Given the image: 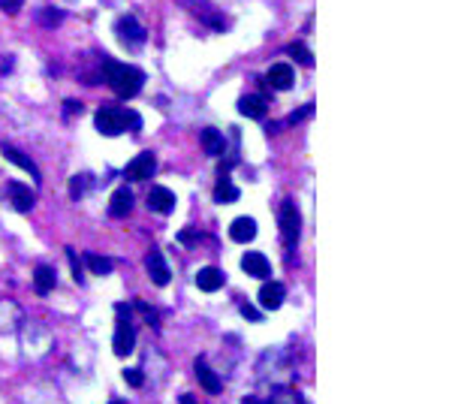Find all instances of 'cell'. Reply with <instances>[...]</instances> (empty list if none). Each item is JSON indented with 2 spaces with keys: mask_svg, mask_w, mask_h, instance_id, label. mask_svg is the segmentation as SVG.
I'll return each mask as SVG.
<instances>
[{
  "mask_svg": "<svg viewBox=\"0 0 452 404\" xmlns=\"http://www.w3.org/2000/svg\"><path fill=\"white\" fill-rule=\"evenodd\" d=\"M6 194H9V202H13L16 211H30L33 202H37V196L30 194V187H25L21 182H9L6 184Z\"/></svg>",
  "mask_w": 452,
  "mask_h": 404,
  "instance_id": "cell-12",
  "label": "cell"
},
{
  "mask_svg": "<svg viewBox=\"0 0 452 404\" xmlns=\"http://www.w3.org/2000/svg\"><path fill=\"white\" fill-rule=\"evenodd\" d=\"M33 290H37L40 296L54 290V268L52 266H37V272H33Z\"/></svg>",
  "mask_w": 452,
  "mask_h": 404,
  "instance_id": "cell-21",
  "label": "cell"
},
{
  "mask_svg": "<svg viewBox=\"0 0 452 404\" xmlns=\"http://www.w3.org/2000/svg\"><path fill=\"white\" fill-rule=\"evenodd\" d=\"M194 239H196V235L190 232V230H184V232H181V242H194Z\"/></svg>",
  "mask_w": 452,
  "mask_h": 404,
  "instance_id": "cell-36",
  "label": "cell"
},
{
  "mask_svg": "<svg viewBox=\"0 0 452 404\" xmlns=\"http://www.w3.org/2000/svg\"><path fill=\"white\" fill-rule=\"evenodd\" d=\"M287 52H290L292 58H296L302 66H314V54H311L308 49H304L302 42H290V49H287Z\"/></svg>",
  "mask_w": 452,
  "mask_h": 404,
  "instance_id": "cell-26",
  "label": "cell"
},
{
  "mask_svg": "<svg viewBox=\"0 0 452 404\" xmlns=\"http://www.w3.org/2000/svg\"><path fill=\"white\" fill-rule=\"evenodd\" d=\"M199 139H202V148H206L208 157H220L223 148H226V142H223V133H218L214 127H206L199 133Z\"/></svg>",
  "mask_w": 452,
  "mask_h": 404,
  "instance_id": "cell-20",
  "label": "cell"
},
{
  "mask_svg": "<svg viewBox=\"0 0 452 404\" xmlns=\"http://www.w3.org/2000/svg\"><path fill=\"white\" fill-rule=\"evenodd\" d=\"M157 170V160L151 151H142L136 154L133 160L127 163V170H124V178H130V182H145V178H151Z\"/></svg>",
  "mask_w": 452,
  "mask_h": 404,
  "instance_id": "cell-6",
  "label": "cell"
},
{
  "mask_svg": "<svg viewBox=\"0 0 452 404\" xmlns=\"http://www.w3.org/2000/svg\"><path fill=\"white\" fill-rule=\"evenodd\" d=\"M239 311H242V317H244V320H251V323H259V320H263V317H259V311H256L254 305H247V302H242Z\"/></svg>",
  "mask_w": 452,
  "mask_h": 404,
  "instance_id": "cell-29",
  "label": "cell"
},
{
  "mask_svg": "<svg viewBox=\"0 0 452 404\" xmlns=\"http://www.w3.org/2000/svg\"><path fill=\"white\" fill-rule=\"evenodd\" d=\"M130 208H133V194L127 187H121L112 194V202H109V215L112 218H127L130 215Z\"/></svg>",
  "mask_w": 452,
  "mask_h": 404,
  "instance_id": "cell-19",
  "label": "cell"
},
{
  "mask_svg": "<svg viewBox=\"0 0 452 404\" xmlns=\"http://www.w3.org/2000/svg\"><path fill=\"white\" fill-rule=\"evenodd\" d=\"M9 70H13V54H6V58L0 61V73H9Z\"/></svg>",
  "mask_w": 452,
  "mask_h": 404,
  "instance_id": "cell-34",
  "label": "cell"
},
{
  "mask_svg": "<svg viewBox=\"0 0 452 404\" xmlns=\"http://www.w3.org/2000/svg\"><path fill=\"white\" fill-rule=\"evenodd\" d=\"M103 78L109 82L112 91H115L118 97H124V100L139 94L142 82H145L142 70H136V66H130V64H121V61H112V58L103 61Z\"/></svg>",
  "mask_w": 452,
  "mask_h": 404,
  "instance_id": "cell-1",
  "label": "cell"
},
{
  "mask_svg": "<svg viewBox=\"0 0 452 404\" xmlns=\"http://www.w3.org/2000/svg\"><path fill=\"white\" fill-rule=\"evenodd\" d=\"M21 323V311L16 302H0V332H16Z\"/></svg>",
  "mask_w": 452,
  "mask_h": 404,
  "instance_id": "cell-18",
  "label": "cell"
},
{
  "mask_svg": "<svg viewBox=\"0 0 452 404\" xmlns=\"http://www.w3.org/2000/svg\"><path fill=\"white\" fill-rule=\"evenodd\" d=\"M239 112L247 118H254V121H263L266 112H268V103H266V97H259V94H247V97L239 100Z\"/></svg>",
  "mask_w": 452,
  "mask_h": 404,
  "instance_id": "cell-14",
  "label": "cell"
},
{
  "mask_svg": "<svg viewBox=\"0 0 452 404\" xmlns=\"http://www.w3.org/2000/svg\"><path fill=\"white\" fill-rule=\"evenodd\" d=\"M242 404H275V401H266V398H256V396H247Z\"/></svg>",
  "mask_w": 452,
  "mask_h": 404,
  "instance_id": "cell-35",
  "label": "cell"
},
{
  "mask_svg": "<svg viewBox=\"0 0 452 404\" xmlns=\"http://www.w3.org/2000/svg\"><path fill=\"white\" fill-rule=\"evenodd\" d=\"M230 239L239 242V244H247L256 239V220L254 218H235L232 227H230Z\"/></svg>",
  "mask_w": 452,
  "mask_h": 404,
  "instance_id": "cell-15",
  "label": "cell"
},
{
  "mask_svg": "<svg viewBox=\"0 0 452 404\" xmlns=\"http://www.w3.org/2000/svg\"><path fill=\"white\" fill-rule=\"evenodd\" d=\"M278 227H280V242L287 248H296L299 235H302V215H299V206L292 199H284L278 208Z\"/></svg>",
  "mask_w": 452,
  "mask_h": 404,
  "instance_id": "cell-4",
  "label": "cell"
},
{
  "mask_svg": "<svg viewBox=\"0 0 452 404\" xmlns=\"http://www.w3.org/2000/svg\"><path fill=\"white\" fill-rule=\"evenodd\" d=\"M94 124L97 130L103 133V136H121L124 130H133V133H139L142 130V118L136 115V112L130 109H115V106H100L97 109V115H94Z\"/></svg>",
  "mask_w": 452,
  "mask_h": 404,
  "instance_id": "cell-2",
  "label": "cell"
},
{
  "mask_svg": "<svg viewBox=\"0 0 452 404\" xmlns=\"http://www.w3.org/2000/svg\"><path fill=\"white\" fill-rule=\"evenodd\" d=\"M0 151H4V157H6V160L9 163H16V166H21V170H25V172H30V178H33V182H40V166L37 163H33L30 160V157H25V154H21L18 148H13V145H4V148H0Z\"/></svg>",
  "mask_w": 452,
  "mask_h": 404,
  "instance_id": "cell-16",
  "label": "cell"
},
{
  "mask_svg": "<svg viewBox=\"0 0 452 404\" xmlns=\"http://www.w3.org/2000/svg\"><path fill=\"white\" fill-rule=\"evenodd\" d=\"M181 404H196L194 396H181Z\"/></svg>",
  "mask_w": 452,
  "mask_h": 404,
  "instance_id": "cell-37",
  "label": "cell"
},
{
  "mask_svg": "<svg viewBox=\"0 0 452 404\" xmlns=\"http://www.w3.org/2000/svg\"><path fill=\"white\" fill-rule=\"evenodd\" d=\"M148 208L157 211V215H169V211L175 208V194L169 187H151L148 190Z\"/></svg>",
  "mask_w": 452,
  "mask_h": 404,
  "instance_id": "cell-8",
  "label": "cell"
},
{
  "mask_svg": "<svg viewBox=\"0 0 452 404\" xmlns=\"http://www.w3.org/2000/svg\"><path fill=\"white\" fill-rule=\"evenodd\" d=\"M76 112H82V103H76V100H66V103H64V115L70 118V115H76Z\"/></svg>",
  "mask_w": 452,
  "mask_h": 404,
  "instance_id": "cell-33",
  "label": "cell"
},
{
  "mask_svg": "<svg viewBox=\"0 0 452 404\" xmlns=\"http://www.w3.org/2000/svg\"><path fill=\"white\" fill-rule=\"evenodd\" d=\"M115 338H112V347H115V356H130L136 350V326H133V317H130V308L118 302L115 305Z\"/></svg>",
  "mask_w": 452,
  "mask_h": 404,
  "instance_id": "cell-3",
  "label": "cell"
},
{
  "mask_svg": "<svg viewBox=\"0 0 452 404\" xmlns=\"http://www.w3.org/2000/svg\"><path fill=\"white\" fill-rule=\"evenodd\" d=\"M112 404H121V401H112Z\"/></svg>",
  "mask_w": 452,
  "mask_h": 404,
  "instance_id": "cell-38",
  "label": "cell"
},
{
  "mask_svg": "<svg viewBox=\"0 0 452 404\" xmlns=\"http://www.w3.org/2000/svg\"><path fill=\"white\" fill-rule=\"evenodd\" d=\"M40 25H45V28H54V25H61L64 21V13L61 9H52V6H45V9H40Z\"/></svg>",
  "mask_w": 452,
  "mask_h": 404,
  "instance_id": "cell-25",
  "label": "cell"
},
{
  "mask_svg": "<svg viewBox=\"0 0 452 404\" xmlns=\"http://www.w3.org/2000/svg\"><path fill=\"white\" fill-rule=\"evenodd\" d=\"M194 372H196V380H199V384H202V389H206V392H211V396H214V392H220V377L218 374H214L211 372V368H208V362H206V359H196V365H194Z\"/></svg>",
  "mask_w": 452,
  "mask_h": 404,
  "instance_id": "cell-17",
  "label": "cell"
},
{
  "mask_svg": "<svg viewBox=\"0 0 452 404\" xmlns=\"http://www.w3.org/2000/svg\"><path fill=\"white\" fill-rule=\"evenodd\" d=\"M21 4H25V0H0V9L9 13V16H16L18 9H21Z\"/></svg>",
  "mask_w": 452,
  "mask_h": 404,
  "instance_id": "cell-31",
  "label": "cell"
},
{
  "mask_svg": "<svg viewBox=\"0 0 452 404\" xmlns=\"http://www.w3.org/2000/svg\"><path fill=\"white\" fill-rule=\"evenodd\" d=\"M284 296H287L284 284H278V280H266L263 290H259V305H263L266 311H278L280 305H284Z\"/></svg>",
  "mask_w": 452,
  "mask_h": 404,
  "instance_id": "cell-7",
  "label": "cell"
},
{
  "mask_svg": "<svg viewBox=\"0 0 452 404\" xmlns=\"http://www.w3.org/2000/svg\"><path fill=\"white\" fill-rule=\"evenodd\" d=\"M66 260H70V266H73V278H76V284H82V266H78V256H76V251H73V248H66Z\"/></svg>",
  "mask_w": 452,
  "mask_h": 404,
  "instance_id": "cell-28",
  "label": "cell"
},
{
  "mask_svg": "<svg viewBox=\"0 0 452 404\" xmlns=\"http://www.w3.org/2000/svg\"><path fill=\"white\" fill-rule=\"evenodd\" d=\"M308 115H314V103H308V106L299 109V112H292V115H290V124H299V121H304Z\"/></svg>",
  "mask_w": 452,
  "mask_h": 404,
  "instance_id": "cell-30",
  "label": "cell"
},
{
  "mask_svg": "<svg viewBox=\"0 0 452 404\" xmlns=\"http://www.w3.org/2000/svg\"><path fill=\"white\" fill-rule=\"evenodd\" d=\"M136 308H139V311L145 314V317H148V323H151V326H157V311H154L151 305H145V302H136Z\"/></svg>",
  "mask_w": 452,
  "mask_h": 404,
  "instance_id": "cell-32",
  "label": "cell"
},
{
  "mask_svg": "<svg viewBox=\"0 0 452 404\" xmlns=\"http://www.w3.org/2000/svg\"><path fill=\"white\" fill-rule=\"evenodd\" d=\"M85 263L94 275H112V268H115V263L109 256H100V254H85Z\"/></svg>",
  "mask_w": 452,
  "mask_h": 404,
  "instance_id": "cell-23",
  "label": "cell"
},
{
  "mask_svg": "<svg viewBox=\"0 0 452 404\" xmlns=\"http://www.w3.org/2000/svg\"><path fill=\"white\" fill-rule=\"evenodd\" d=\"M214 199H218V202H235V199H239V187H235L226 175H220L218 187H214Z\"/></svg>",
  "mask_w": 452,
  "mask_h": 404,
  "instance_id": "cell-22",
  "label": "cell"
},
{
  "mask_svg": "<svg viewBox=\"0 0 452 404\" xmlns=\"http://www.w3.org/2000/svg\"><path fill=\"white\" fill-rule=\"evenodd\" d=\"M90 184H94V178H90L88 172H82V175H73V182H70V194H73L76 199H78V196H85Z\"/></svg>",
  "mask_w": 452,
  "mask_h": 404,
  "instance_id": "cell-24",
  "label": "cell"
},
{
  "mask_svg": "<svg viewBox=\"0 0 452 404\" xmlns=\"http://www.w3.org/2000/svg\"><path fill=\"white\" fill-rule=\"evenodd\" d=\"M242 268L251 278H259V280H266L268 275H271V266H268V260L259 251H247L244 256H242Z\"/></svg>",
  "mask_w": 452,
  "mask_h": 404,
  "instance_id": "cell-10",
  "label": "cell"
},
{
  "mask_svg": "<svg viewBox=\"0 0 452 404\" xmlns=\"http://www.w3.org/2000/svg\"><path fill=\"white\" fill-rule=\"evenodd\" d=\"M223 284H226V275L220 272V268L206 266V268H199V272H196V287L206 290V293H218Z\"/></svg>",
  "mask_w": 452,
  "mask_h": 404,
  "instance_id": "cell-13",
  "label": "cell"
},
{
  "mask_svg": "<svg viewBox=\"0 0 452 404\" xmlns=\"http://www.w3.org/2000/svg\"><path fill=\"white\" fill-rule=\"evenodd\" d=\"M115 33H118V40H121L127 49H142L145 40H148V30H145L139 21H136V16H121V18L115 21Z\"/></svg>",
  "mask_w": 452,
  "mask_h": 404,
  "instance_id": "cell-5",
  "label": "cell"
},
{
  "mask_svg": "<svg viewBox=\"0 0 452 404\" xmlns=\"http://www.w3.org/2000/svg\"><path fill=\"white\" fill-rule=\"evenodd\" d=\"M145 268H148V275H151V280L157 287L169 284V266H166L160 251H148V256H145Z\"/></svg>",
  "mask_w": 452,
  "mask_h": 404,
  "instance_id": "cell-11",
  "label": "cell"
},
{
  "mask_svg": "<svg viewBox=\"0 0 452 404\" xmlns=\"http://www.w3.org/2000/svg\"><path fill=\"white\" fill-rule=\"evenodd\" d=\"M296 82V76H292V66L290 64H275L271 70L266 73V85L275 88V91H287Z\"/></svg>",
  "mask_w": 452,
  "mask_h": 404,
  "instance_id": "cell-9",
  "label": "cell"
},
{
  "mask_svg": "<svg viewBox=\"0 0 452 404\" xmlns=\"http://www.w3.org/2000/svg\"><path fill=\"white\" fill-rule=\"evenodd\" d=\"M124 380H127L130 386H136V389H139V386L145 384V374H142V368H127V372H124Z\"/></svg>",
  "mask_w": 452,
  "mask_h": 404,
  "instance_id": "cell-27",
  "label": "cell"
}]
</instances>
